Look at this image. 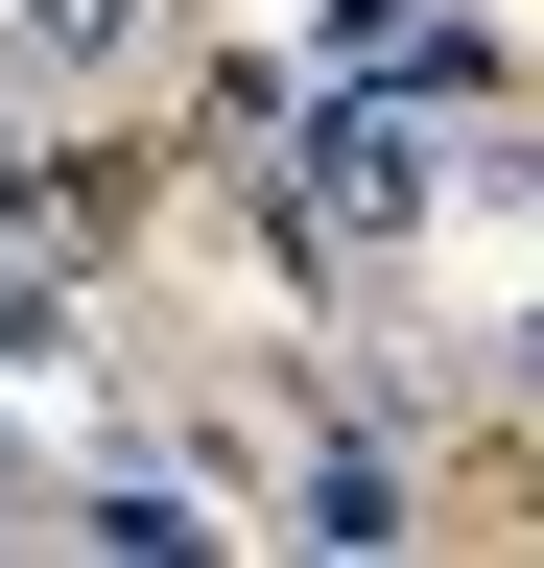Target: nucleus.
Returning a JSON list of instances; mask_svg holds the SVG:
<instances>
[{"label": "nucleus", "instance_id": "nucleus-8", "mask_svg": "<svg viewBox=\"0 0 544 568\" xmlns=\"http://www.w3.org/2000/svg\"><path fill=\"white\" fill-rule=\"evenodd\" d=\"M0 237H48V142L24 119H0Z\"/></svg>", "mask_w": 544, "mask_h": 568}, {"label": "nucleus", "instance_id": "nucleus-4", "mask_svg": "<svg viewBox=\"0 0 544 568\" xmlns=\"http://www.w3.org/2000/svg\"><path fill=\"white\" fill-rule=\"evenodd\" d=\"M0 48H24L48 95H95V71H143V48H166V0H0Z\"/></svg>", "mask_w": 544, "mask_h": 568}, {"label": "nucleus", "instance_id": "nucleus-2", "mask_svg": "<svg viewBox=\"0 0 544 568\" xmlns=\"http://www.w3.org/2000/svg\"><path fill=\"white\" fill-rule=\"evenodd\" d=\"M24 521H48V545H119V568H189V545H237V521H214V497H189L166 450H119V474H72V497H24Z\"/></svg>", "mask_w": 544, "mask_h": 568}, {"label": "nucleus", "instance_id": "nucleus-6", "mask_svg": "<svg viewBox=\"0 0 544 568\" xmlns=\"http://www.w3.org/2000/svg\"><path fill=\"white\" fill-rule=\"evenodd\" d=\"M0 355H95V284H72V261H24V237H0Z\"/></svg>", "mask_w": 544, "mask_h": 568}, {"label": "nucleus", "instance_id": "nucleus-5", "mask_svg": "<svg viewBox=\"0 0 544 568\" xmlns=\"http://www.w3.org/2000/svg\"><path fill=\"white\" fill-rule=\"evenodd\" d=\"M285 545H402V450H356V426H331V450L285 474Z\"/></svg>", "mask_w": 544, "mask_h": 568}, {"label": "nucleus", "instance_id": "nucleus-7", "mask_svg": "<svg viewBox=\"0 0 544 568\" xmlns=\"http://www.w3.org/2000/svg\"><path fill=\"white\" fill-rule=\"evenodd\" d=\"M497 403L544 426V284H521V308H497Z\"/></svg>", "mask_w": 544, "mask_h": 568}, {"label": "nucleus", "instance_id": "nucleus-1", "mask_svg": "<svg viewBox=\"0 0 544 568\" xmlns=\"http://www.w3.org/2000/svg\"><path fill=\"white\" fill-rule=\"evenodd\" d=\"M260 142H285V237H308V261H402V237L450 213V119H427V95H379V71L285 95Z\"/></svg>", "mask_w": 544, "mask_h": 568}, {"label": "nucleus", "instance_id": "nucleus-3", "mask_svg": "<svg viewBox=\"0 0 544 568\" xmlns=\"http://www.w3.org/2000/svg\"><path fill=\"white\" fill-rule=\"evenodd\" d=\"M308 71H379V95H473V24H450V0H308Z\"/></svg>", "mask_w": 544, "mask_h": 568}, {"label": "nucleus", "instance_id": "nucleus-9", "mask_svg": "<svg viewBox=\"0 0 544 568\" xmlns=\"http://www.w3.org/2000/svg\"><path fill=\"white\" fill-rule=\"evenodd\" d=\"M24 497H48V474H24V403H0V521H24Z\"/></svg>", "mask_w": 544, "mask_h": 568}]
</instances>
